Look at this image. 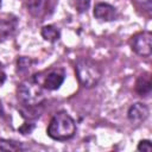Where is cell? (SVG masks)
Returning a JSON list of instances; mask_svg holds the SVG:
<instances>
[{
  "instance_id": "obj_1",
  "label": "cell",
  "mask_w": 152,
  "mask_h": 152,
  "mask_svg": "<svg viewBox=\"0 0 152 152\" xmlns=\"http://www.w3.org/2000/svg\"><path fill=\"white\" fill-rule=\"evenodd\" d=\"M48 135L53 140L64 141L74 137L76 132V125L74 119L66 112L56 113L48 126Z\"/></svg>"
},
{
  "instance_id": "obj_2",
  "label": "cell",
  "mask_w": 152,
  "mask_h": 152,
  "mask_svg": "<svg viewBox=\"0 0 152 152\" xmlns=\"http://www.w3.org/2000/svg\"><path fill=\"white\" fill-rule=\"evenodd\" d=\"M43 84L39 82L38 77L32 76L25 81H23L18 86V99L26 107H36L39 106L44 100Z\"/></svg>"
},
{
  "instance_id": "obj_3",
  "label": "cell",
  "mask_w": 152,
  "mask_h": 152,
  "mask_svg": "<svg viewBox=\"0 0 152 152\" xmlns=\"http://www.w3.org/2000/svg\"><path fill=\"white\" fill-rule=\"evenodd\" d=\"M75 71L80 84L84 88L95 87L102 75L100 68L89 59H80L75 65Z\"/></svg>"
},
{
  "instance_id": "obj_4",
  "label": "cell",
  "mask_w": 152,
  "mask_h": 152,
  "mask_svg": "<svg viewBox=\"0 0 152 152\" xmlns=\"http://www.w3.org/2000/svg\"><path fill=\"white\" fill-rule=\"evenodd\" d=\"M132 50L142 57H148L152 53V33L150 31H142L134 34L131 39Z\"/></svg>"
},
{
  "instance_id": "obj_5",
  "label": "cell",
  "mask_w": 152,
  "mask_h": 152,
  "mask_svg": "<svg viewBox=\"0 0 152 152\" xmlns=\"http://www.w3.org/2000/svg\"><path fill=\"white\" fill-rule=\"evenodd\" d=\"M18 19L13 14L4 13L0 15V43L12 37L17 30Z\"/></svg>"
},
{
  "instance_id": "obj_6",
  "label": "cell",
  "mask_w": 152,
  "mask_h": 152,
  "mask_svg": "<svg viewBox=\"0 0 152 152\" xmlns=\"http://www.w3.org/2000/svg\"><path fill=\"white\" fill-rule=\"evenodd\" d=\"M127 116L133 125H139L142 121H145L146 118L148 116V108L146 104L141 102H137L129 107Z\"/></svg>"
},
{
  "instance_id": "obj_7",
  "label": "cell",
  "mask_w": 152,
  "mask_h": 152,
  "mask_svg": "<svg viewBox=\"0 0 152 152\" xmlns=\"http://www.w3.org/2000/svg\"><path fill=\"white\" fill-rule=\"evenodd\" d=\"M63 82H64V71L62 69H53L50 70L44 77L43 87L48 90H56L62 86Z\"/></svg>"
},
{
  "instance_id": "obj_8",
  "label": "cell",
  "mask_w": 152,
  "mask_h": 152,
  "mask_svg": "<svg viewBox=\"0 0 152 152\" xmlns=\"http://www.w3.org/2000/svg\"><path fill=\"white\" fill-rule=\"evenodd\" d=\"M115 15H116V11L109 4L101 2L94 7V17L100 19V20L110 21V20H114Z\"/></svg>"
},
{
  "instance_id": "obj_9",
  "label": "cell",
  "mask_w": 152,
  "mask_h": 152,
  "mask_svg": "<svg viewBox=\"0 0 152 152\" xmlns=\"http://www.w3.org/2000/svg\"><path fill=\"white\" fill-rule=\"evenodd\" d=\"M135 91L140 96H147L151 93V78L148 74L140 75L135 82Z\"/></svg>"
},
{
  "instance_id": "obj_10",
  "label": "cell",
  "mask_w": 152,
  "mask_h": 152,
  "mask_svg": "<svg viewBox=\"0 0 152 152\" xmlns=\"http://www.w3.org/2000/svg\"><path fill=\"white\" fill-rule=\"evenodd\" d=\"M42 37L48 42H56L59 39V30L53 25H45L42 27Z\"/></svg>"
},
{
  "instance_id": "obj_11",
  "label": "cell",
  "mask_w": 152,
  "mask_h": 152,
  "mask_svg": "<svg viewBox=\"0 0 152 152\" xmlns=\"http://www.w3.org/2000/svg\"><path fill=\"white\" fill-rule=\"evenodd\" d=\"M45 5H46V0H28L27 2L28 11L33 15H39L44 11Z\"/></svg>"
},
{
  "instance_id": "obj_12",
  "label": "cell",
  "mask_w": 152,
  "mask_h": 152,
  "mask_svg": "<svg viewBox=\"0 0 152 152\" xmlns=\"http://www.w3.org/2000/svg\"><path fill=\"white\" fill-rule=\"evenodd\" d=\"M71 4L74 6V8L80 12V13H83L86 12L89 6H90V0H71Z\"/></svg>"
},
{
  "instance_id": "obj_13",
  "label": "cell",
  "mask_w": 152,
  "mask_h": 152,
  "mask_svg": "<svg viewBox=\"0 0 152 152\" xmlns=\"http://www.w3.org/2000/svg\"><path fill=\"white\" fill-rule=\"evenodd\" d=\"M0 150H4V151H17V150H20V145H17L13 141L0 140Z\"/></svg>"
},
{
  "instance_id": "obj_14",
  "label": "cell",
  "mask_w": 152,
  "mask_h": 152,
  "mask_svg": "<svg viewBox=\"0 0 152 152\" xmlns=\"http://www.w3.org/2000/svg\"><path fill=\"white\" fill-rule=\"evenodd\" d=\"M30 65H31V59L25 58V57H20V58L18 59V69H19V70L28 69Z\"/></svg>"
},
{
  "instance_id": "obj_15",
  "label": "cell",
  "mask_w": 152,
  "mask_h": 152,
  "mask_svg": "<svg viewBox=\"0 0 152 152\" xmlns=\"http://www.w3.org/2000/svg\"><path fill=\"white\" fill-rule=\"evenodd\" d=\"M138 150L139 151H145V152H151L152 151V145L150 140H141L138 144Z\"/></svg>"
},
{
  "instance_id": "obj_16",
  "label": "cell",
  "mask_w": 152,
  "mask_h": 152,
  "mask_svg": "<svg viewBox=\"0 0 152 152\" xmlns=\"http://www.w3.org/2000/svg\"><path fill=\"white\" fill-rule=\"evenodd\" d=\"M33 125H31V124H24L20 128H19V131L23 133V134H27V133H30L32 129H33Z\"/></svg>"
},
{
  "instance_id": "obj_17",
  "label": "cell",
  "mask_w": 152,
  "mask_h": 152,
  "mask_svg": "<svg viewBox=\"0 0 152 152\" xmlns=\"http://www.w3.org/2000/svg\"><path fill=\"white\" fill-rule=\"evenodd\" d=\"M5 80H6V75H5V72H4V70H2V66H1V64H0V86L5 82Z\"/></svg>"
},
{
  "instance_id": "obj_18",
  "label": "cell",
  "mask_w": 152,
  "mask_h": 152,
  "mask_svg": "<svg viewBox=\"0 0 152 152\" xmlns=\"http://www.w3.org/2000/svg\"><path fill=\"white\" fill-rule=\"evenodd\" d=\"M138 1H140V2H150L151 0H138Z\"/></svg>"
},
{
  "instance_id": "obj_19",
  "label": "cell",
  "mask_w": 152,
  "mask_h": 152,
  "mask_svg": "<svg viewBox=\"0 0 152 152\" xmlns=\"http://www.w3.org/2000/svg\"><path fill=\"white\" fill-rule=\"evenodd\" d=\"M0 110H1V103H0Z\"/></svg>"
},
{
  "instance_id": "obj_20",
  "label": "cell",
  "mask_w": 152,
  "mask_h": 152,
  "mask_svg": "<svg viewBox=\"0 0 152 152\" xmlns=\"http://www.w3.org/2000/svg\"><path fill=\"white\" fill-rule=\"evenodd\" d=\"M0 5H1V1H0Z\"/></svg>"
}]
</instances>
